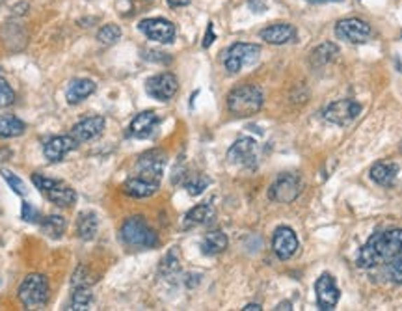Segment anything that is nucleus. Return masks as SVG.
Listing matches in <instances>:
<instances>
[{"label":"nucleus","mask_w":402,"mask_h":311,"mask_svg":"<svg viewBox=\"0 0 402 311\" xmlns=\"http://www.w3.org/2000/svg\"><path fill=\"white\" fill-rule=\"evenodd\" d=\"M339 55V49H337L333 43H322L321 47H317L313 53H311V66L321 67L326 66L330 62Z\"/></svg>","instance_id":"cd10ccee"},{"label":"nucleus","mask_w":402,"mask_h":311,"mask_svg":"<svg viewBox=\"0 0 402 311\" xmlns=\"http://www.w3.org/2000/svg\"><path fill=\"white\" fill-rule=\"evenodd\" d=\"M168 4L172 8H183V6L190 4V0H168Z\"/></svg>","instance_id":"58836bf2"},{"label":"nucleus","mask_w":402,"mask_h":311,"mask_svg":"<svg viewBox=\"0 0 402 311\" xmlns=\"http://www.w3.org/2000/svg\"><path fill=\"white\" fill-rule=\"evenodd\" d=\"M104 127H106V120L103 116H92V118H86V120L75 123L71 129V137L75 138L76 144L90 142L93 138L103 134Z\"/></svg>","instance_id":"dca6fc26"},{"label":"nucleus","mask_w":402,"mask_h":311,"mask_svg":"<svg viewBox=\"0 0 402 311\" xmlns=\"http://www.w3.org/2000/svg\"><path fill=\"white\" fill-rule=\"evenodd\" d=\"M402 257V230L380 231L370 237L358 254L359 268H373L380 263L395 261Z\"/></svg>","instance_id":"f257e3e1"},{"label":"nucleus","mask_w":402,"mask_h":311,"mask_svg":"<svg viewBox=\"0 0 402 311\" xmlns=\"http://www.w3.org/2000/svg\"><path fill=\"white\" fill-rule=\"evenodd\" d=\"M214 38H216V34H214V27H212V22H209V27H207L205 39H203V47H205V49H209V47L214 43Z\"/></svg>","instance_id":"4c0bfd02"},{"label":"nucleus","mask_w":402,"mask_h":311,"mask_svg":"<svg viewBox=\"0 0 402 311\" xmlns=\"http://www.w3.org/2000/svg\"><path fill=\"white\" fill-rule=\"evenodd\" d=\"M272 250L276 254L282 261L285 259H291V257L296 254L298 250V237L294 233L291 228L287 226H282L274 231V237H272Z\"/></svg>","instance_id":"4468645a"},{"label":"nucleus","mask_w":402,"mask_h":311,"mask_svg":"<svg viewBox=\"0 0 402 311\" xmlns=\"http://www.w3.org/2000/svg\"><path fill=\"white\" fill-rule=\"evenodd\" d=\"M76 148V140L71 134H66V137H55L47 140V144L43 146V153L47 160L50 163H58L62 158L66 157L69 151Z\"/></svg>","instance_id":"a211bd4d"},{"label":"nucleus","mask_w":402,"mask_h":311,"mask_svg":"<svg viewBox=\"0 0 402 311\" xmlns=\"http://www.w3.org/2000/svg\"><path fill=\"white\" fill-rule=\"evenodd\" d=\"M209 185H211V179L205 177V175H192L190 179L185 183V188L190 196H200V194L207 191Z\"/></svg>","instance_id":"2f4dec72"},{"label":"nucleus","mask_w":402,"mask_h":311,"mask_svg":"<svg viewBox=\"0 0 402 311\" xmlns=\"http://www.w3.org/2000/svg\"><path fill=\"white\" fill-rule=\"evenodd\" d=\"M263 106V92L254 84L235 88L228 95V109L239 118H250L257 114Z\"/></svg>","instance_id":"7ed1b4c3"},{"label":"nucleus","mask_w":402,"mask_h":311,"mask_svg":"<svg viewBox=\"0 0 402 311\" xmlns=\"http://www.w3.org/2000/svg\"><path fill=\"white\" fill-rule=\"evenodd\" d=\"M158 123H160V118H158L153 110H146V112H140V114L131 121L129 132H131V137L138 138V140H144V138L151 137L155 129L158 127Z\"/></svg>","instance_id":"f3484780"},{"label":"nucleus","mask_w":402,"mask_h":311,"mask_svg":"<svg viewBox=\"0 0 402 311\" xmlns=\"http://www.w3.org/2000/svg\"><path fill=\"white\" fill-rule=\"evenodd\" d=\"M242 310H244V311H261L263 307L259 306V304H248V306H244V307H242Z\"/></svg>","instance_id":"ea45409f"},{"label":"nucleus","mask_w":402,"mask_h":311,"mask_svg":"<svg viewBox=\"0 0 402 311\" xmlns=\"http://www.w3.org/2000/svg\"><path fill=\"white\" fill-rule=\"evenodd\" d=\"M164 164H166V153L164 151H160V149L147 151L136 163V175L141 177V179L160 185L164 174Z\"/></svg>","instance_id":"0eeeda50"},{"label":"nucleus","mask_w":402,"mask_h":311,"mask_svg":"<svg viewBox=\"0 0 402 311\" xmlns=\"http://www.w3.org/2000/svg\"><path fill=\"white\" fill-rule=\"evenodd\" d=\"M141 34H146V38L158 43H172L175 39V25L169 22L168 19L162 17H151V19H144L138 25Z\"/></svg>","instance_id":"9b49d317"},{"label":"nucleus","mask_w":402,"mask_h":311,"mask_svg":"<svg viewBox=\"0 0 402 311\" xmlns=\"http://www.w3.org/2000/svg\"><path fill=\"white\" fill-rule=\"evenodd\" d=\"M398 175V166L389 160H380L370 168V177L375 181L376 185L380 186H393L397 181Z\"/></svg>","instance_id":"aec40b11"},{"label":"nucleus","mask_w":402,"mask_h":311,"mask_svg":"<svg viewBox=\"0 0 402 311\" xmlns=\"http://www.w3.org/2000/svg\"><path fill=\"white\" fill-rule=\"evenodd\" d=\"M21 216H22V220L25 222H39V211L36 207H34L32 203H22V207H21Z\"/></svg>","instance_id":"c9c22d12"},{"label":"nucleus","mask_w":402,"mask_h":311,"mask_svg":"<svg viewBox=\"0 0 402 311\" xmlns=\"http://www.w3.org/2000/svg\"><path fill=\"white\" fill-rule=\"evenodd\" d=\"M95 92V82L90 78H75L71 82L69 88L66 92V99L69 104H78L84 99H88L92 93Z\"/></svg>","instance_id":"412c9836"},{"label":"nucleus","mask_w":402,"mask_h":311,"mask_svg":"<svg viewBox=\"0 0 402 311\" xmlns=\"http://www.w3.org/2000/svg\"><path fill=\"white\" fill-rule=\"evenodd\" d=\"M228 244L229 240L223 231H209V233L203 237V240H201V251H203L205 256H218V254H222V251L228 248Z\"/></svg>","instance_id":"b1692460"},{"label":"nucleus","mask_w":402,"mask_h":311,"mask_svg":"<svg viewBox=\"0 0 402 311\" xmlns=\"http://www.w3.org/2000/svg\"><path fill=\"white\" fill-rule=\"evenodd\" d=\"M19 300L27 310H41L47 306L50 296L49 279L43 274H28L19 285Z\"/></svg>","instance_id":"f03ea898"},{"label":"nucleus","mask_w":402,"mask_h":311,"mask_svg":"<svg viewBox=\"0 0 402 311\" xmlns=\"http://www.w3.org/2000/svg\"><path fill=\"white\" fill-rule=\"evenodd\" d=\"M401 149H402V140H401Z\"/></svg>","instance_id":"37998d69"},{"label":"nucleus","mask_w":402,"mask_h":311,"mask_svg":"<svg viewBox=\"0 0 402 311\" xmlns=\"http://www.w3.org/2000/svg\"><path fill=\"white\" fill-rule=\"evenodd\" d=\"M97 282V276L92 272V268L86 267V265H81L76 268L73 278H71V287H92L93 284Z\"/></svg>","instance_id":"c756f323"},{"label":"nucleus","mask_w":402,"mask_h":311,"mask_svg":"<svg viewBox=\"0 0 402 311\" xmlns=\"http://www.w3.org/2000/svg\"><path fill=\"white\" fill-rule=\"evenodd\" d=\"M27 131V125L17 116H0V138H17Z\"/></svg>","instance_id":"bb28decb"},{"label":"nucleus","mask_w":402,"mask_h":311,"mask_svg":"<svg viewBox=\"0 0 402 311\" xmlns=\"http://www.w3.org/2000/svg\"><path fill=\"white\" fill-rule=\"evenodd\" d=\"M0 175L4 177V181L10 185V188L15 194H19V196H25L27 194V186H25V181L21 179V177H17L13 172H10V170H0Z\"/></svg>","instance_id":"473e14b6"},{"label":"nucleus","mask_w":402,"mask_h":311,"mask_svg":"<svg viewBox=\"0 0 402 311\" xmlns=\"http://www.w3.org/2000/svg\"><path fill=\"white\" fill-rule=\"evenodd\" d=\"M121 240L131 248H155L158 237L141 216H131L121 226Z\"/></svg>","instance_id":"39448f33"},{"label":"nucleus","mask_w":402,"mask_h":311,"mask_svg":"<svg viewBox=\"0 0 402 311\" xmlns=\"http://www.w3.org/2000/svg\"><path fill=\"white\" fill-rule=\"evenodd\" d=\"M370 25L367 21L350 17V19H342L337 22L335 34L337 38L347 39L348 43H365L370 36Z\"/></svg>","instance_id":"ddd939ff"},{"label":"nucleus","mask_w":402,"mask_h":311,"mask_svg":"<svg viewBox=\"0 0 402 311\" xmlns=\"http://www.w3.org/2000/svg\"><path fill=\"white\" fill-rule=\"evenodd\" d=\"M39 228H41V231H43L47 237H50V239H60L62 235L66 233L67 222L60 214H49V216L39 220Z\"/></svg>","instance_id":"a878e982"},{"label":"nucleus","mask_w":402,"mask_h":311,"mask_svg":"<svg viewBox=\"0 0 402 311\" xmlns=\"http://www.w3.org/2000/svg\"><path fill=\"white\" fill-rule=\"evenodd\" d=\"M387 274H389V278L395 284H402V257H398V259L387 265Z\"/></svg>","instance_id":"e433bc0d"},{"label":"nucleus","mask_w":402,"mask_h":311,"mask_svg":"<svg viewBox=\"0 0 402 311\" xmlns=\"http://www.w3.org/2000/svg\"><path fill=\"white\" fill-rule=\"evenodd\" d=\"M310 4H326V2H339V0H307Z\"/></svg>","instance_id":"79ce46f5"},{"label":"nucleus","mask_w":402,"mask_h":311,"mask_svg":"<svg viewBox=\"0 0 402 311\" xmlns=\"http://www.w3.org/2000/svg\"><path fill=\"white\" fill-rule=\"evenodd\" d=\"M214 219V207L211 203H200L196 207H192L185 216V228H194V226H203Z\"/></svg>","instance_id":"393cba45"},{"label":"nucleus","mask_w":402,"mask_h":311,"mask_svg":"<svg viewBox=\"0 0 402 311\" xmlns=\"http://www.w3.org/2000/svg\"><path fill=\"white\" fill-rule=\"evenodd\" d=\"M160 272L164 276H174V274L179 272V257H177V251L172 250L168 256L164 257L162 265H160Z\"/></svg>","instance_id":"72a5a7b5"},{"label":"nucleus","mask_w":402,"mask_h":311,"mask_svg":"<svg viewBox=\"0 0 402 311\" xmlns=\"http://www.w3.org/2000/svg\"><path fill=\"white\" fill-rule=\"evenodd\" d=\"M32 183L41 194H43L50 203H55L58 207H73L76 203V192L66 181L53 179L47 175L32 174Z\"/></svg>","instance_id":"20e7f679"},{"label":"nucleus","mask_w":402,"mask_h":311,"mask_svg":"<svg viewBox=\"0 0 402 311\" xmlns=\"http://www.w3.org/2000/svg\"><path fill=\"white\" fill-rule=\"evenodd\" d=\"M261 38L270 45H285L296 38V28L289 22H277L261 30Z\"/></svg>","instance_id":"6ab92c4d"},{"label":"nucleus","mask_w":402,"mask_h":311,"mask_svg":"<svg viewBox=\"0 0 402 311\" xmlns=\"http://www.w3.org/2000/svg\"><path fill=\"white\" fill-rule=\"evenodd\" d=\"M302 181L296 174L279 175L268 191V198L276 203H293L300 196Z\"/></svg>","instance_id":"6e6552de"},{"label":"nucleus","mask_w":402,"mask_h":311,"mask_svg":"<svg viewBox=\"0 0 402 311\" xmlns=\"http://www.w3.org/2000/svg\"><path fill=\"white\" fill-rule=\"evenodd\" d=\"M99 230L97 214L93 211H84L76 219V237L81 240H93Z\"/></svg>","instance_id":"4be33fe9"},{"label":"nucleus","mask_w":402,"mask_h":311,"mask_svg":"<svg viewBox=\"0 0 402 311\" xmlns=\"http://www.w3.org/2000/svg\"><path fill=\"white\" fill-rule=\"evenodd\" d=\"M13 101H15V92L11 90L8 81L0 75V109L10 106V104H13Z\"/></svg>","instance_id":"f704fd0d"},{"label":"nucleus","mask_w":402,"mask_h":311,"mask_svg":"<svg viewBox=\"0 0 402 311\" xmlns=\"http://www.w3.org/2000/svg\"><path fill=\"white\" fill-rule=\"evenodd\" d=\"M121 39V28L118 25H104L97 32V41L103 45H114Z\"/></svg>","instance_id":"7c9ffc66"},{"label":"nucleus","mask_w":402,"mask_h":311,"mask_svg":"<svg viewBox=\"0 0 402 311\" xmlns=\"http://www.w3.org/2000/svg\"><path fill=\"white\" fill-rule=\"evenodd\" d=\"M228 160L235 166L242 168H254L257 163V142L250 137L239 138L237 142L229 148Z\"/></svg>","instance_id":"f8f14e48"},{"label":"nucleus","mask_w":402,"mask_h":311,"mask_svg":"<svg viewBox=\"0 0 402 311\" xmlns=\"http://www.w3.org/2000/svg\"><path fill=\"white\" fill-rule=\"evenodd\" d=\"M157 191H158L157 183H151V181L141 179V177H138V175L131 177V179L127 181L125 185H123V192H125L127 196L138 198V200H141V198L153 196V194H155Z\"/></svg>","instance_id":"5701e85b"},{"label":"nucleus","mask_w":402,"mask_h":311,"mask_svg":"<svg viewBox=\"0 0 402 311\" xmlns=\"http://www.w3.org/2000/svg\"><path fill=\"white\" fill-rule=\"evenodd\" d=\"M177 90H179V82H177V77L172 75V73H160V75L147 78L146 82L147 95L157 99V101H162V103L174 97Z\"/></svg>","instance_id":"9d476101"},{"label":"nucleus","mask_w":402,"mask_h":311,"mask_svg":"<svg viewBox=\"0 0 402 311\" xmlns=\"http://www.w3.org/2000/svg\"><path fill=\"white\" fill-rule=\"evenodd\" d=\"M361 114V104L354 99H341L335 101L324 110V120L333 125H348Z\"/></svg>","instance_id":"1a4fd4ad"},{"label":"nucleus","mask_w":402,"mask_h":311,"mask_svg":"<svg viewBox=\"0 0 402 311\" xmlns=\"http://www.w3.org/2000/svg\"><path fill=\"white\" fill-rule=\"evenodd\" d=\"M315 293H317V304H319V310H333L339 302V287H337L335 279L330 274H322L321 278L317 279L315 284Z\"/></svg>","instance_id":"2eb2a0df"},{"label":"nucleus","mask_w":402,"mask_h":311,"mask_svg":"<svg viewBox=\"0 0 402 311\" xmlns=\"http://www.w3.org/2000/svg\"><path fill=\"white\" fill-rule=\"evenodd\" d=\"M261 55V47L256 43H235L223 55V67L228 73H239L244 66H251Z\"/></svg>","instance_id":"423d86ee"},{"label":"nucleus","mask_w":402,"mask_h":311,"mask_svg":"<svg viewBox=\"0 0 402 311\" xmlns=\"http://www.w3.org/2000/svg\"><path fill=\"white\" fill-rule=\"evenodd\" d=\"M93 302L92 287H75L73 295H71V310L73 311H84L90 310Z\"/></svg>","instance_id":"c85d7f7f"},{"label":"nucleus","mask_w":402,"mask_h":311,"mask_svg":"<svg viewBox=\"0 0 402 311\" xmlns=\"http://www.w3.org/2000/svg\"><path fill=\"white\" fill-rule=\"evenodd\" d=\"M276 310H293V304H291V302H282V304H277V307Z\"/></svg>","instance_id":"a19ab883"}]
</instances>
